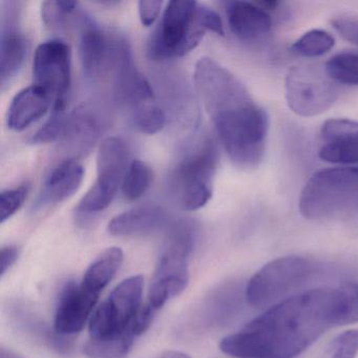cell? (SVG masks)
I'll list each match as a JSON object with an SVG mask.
<instances>
[{
	"instance_id": "1",
	"label": "cell",
	"mask_w": 358,
	"mask_h": 358,
	"mask_svg": "<svg viewBox=\"0 0 358 358\" xmlns=\"http://www.w3.org/2000/svg\"><path fill=\"white\" fill-rule=\"evenodd\" d=\"M335 327H341L338 289H312L272 306L220 348L238 358H296Z\"/></svg>"
},
{
	"instance_id": "2",
	"label": "cell",
	"mask_w": 358,
	"mask_h": 358,
	"mask_svg": "<svg viewBox=\"0 0 358 358\" xmlns=\"http://www.w3.org/2000/svg\"><path fill=\"white\" fill-rule=\"evenodd\" d=\"M194 83L217 137L234 166L255 169L263 161L269 117L247 87L211 58H201Z\"/></svg>"
},
{
	"instance_id": "3",
	"label": "cell",
	"mask_w": 358,
	"mask_h": 358,
	"mask_svg": "<svg viewBox=\"0 0 358 358\" xmlns=\"http://www.w3.org/2000/svg\"><path fill=\"white\" fill-rule=\"evenodd\" d=\"M299 209L306 220L341 224L358 234V165L314 173L301 190Z\"/></svg>"
},
{
	"instance_id": "4",
	"label": "cell",
	"mask_w": 358,
	"mask_h": 358,
	"mask_svg": "<svg viewBox=\"0 0 358 358\" xmlns=\"http://www.w3.org/2000/svg\"><path fill=\"white\" fill-rule=\"evenodd\" d=\"M207 32L196 1H169L159 28L150 36L148 53L152 59H173L196 49Z\"/></svg>"
},
{
	"instance_id": "5",
	"label": "cell",
	"mask_w": 358,
	"mask_h": 358,
	"mask_svg": "<svg viewBox=\"0 0 358 358\" xmlns=\"http://www.w3.org/2000/svg\"><path fill=\"white\" fill-rule=\"evenodd\" d=\"M317 265L308 257L287 255L264 265L247 284L246 299L255 308L272 307L311 280Z\"/></svg>"
},
{
	"instance_id": "6",
	"label": "cell",
	"mask_w": 358,
	"mask_h": 358,
	"mask_svg": "<svg viewBox=\"0 0 358 358\" xmlns=\"http://www.w3.org/2000/svg\"><path fill=\"white\" fill-rule=\"evenodd\" d=\"M217 160V148L208 140L176 165L169 177V188L180 208L198 210L209 202Z\"/></svg>"
},
{
	"instance_id": "7",
	"label": "cell",
	"mask_w": 358,
	"mask_h": 358,
	"mask_svg": "<svg viewBox=\"0 0 358 358\" xmlns=\"http://www.w3.org/2000/svg\"><path fill=\"white\" fill-rule=\"evenodd\" d=\"M129 150L121 138H106L97 154V179L77 205V213L93 215L112 204L129 169Z\"/></svg>"
},
{
	"instance_id": "8",
	"label": "cell",
	"mask_w": 358,
	"mask_h": 358,
	"mask_svg": "<svg viewBox=\"0 0 358 358\" xmlns=\"http://www.w3.org/2000/svg\"><path fill=\"white\" fill-rule=\"evenodd\" d=\"M286 100L297 116L313 117L327 112L338 99L336 83L326 71L310 64L292 66L287 73Z\"/></svg>"
},
{
	"instance_id": "9",
	"label": "cell",
	"mask_w": 358,
	"mask_h": 358,
	"mask_svg": "<svg viewBox=\"0 0 358 358\" xmlns=\"http://www.w3.org/2000/svg\"><path fill=\"white\" fill-rule=\"evenodd\" d=\"M144 280L134 275L122 280L90 320L91 338L102 339L123 334L134 328L142 307Z\"/></svg>"
},
{
	"instance_id": "10",
	"label": "cell",
	"mask_w": 358,
	"mask_h": 358,
	"mask_svg": "<svg viewBox=\"0 0 358 358\" xmlns=\"http://www.w3.org/2000/svg\"><path fill=\"white\" fill-rule=\"evenodd\" d=\"M70 45L62 39H51L38 45L33 62L34 85L49 94L54 110H64L71 87Z\"/></svg>"
},
{
	"instance_id": "11",
	"label": "cell",
	"mask_w": 358,
	"mask_h": 358,
	"mask_svg": "<svg viewBox=\"0 0 358 358\" xmlns=\"http://www.w3.org/2000/svg\"><path fill=\"white\" fill-rule=\"evenodd\" d=\"M196 243V230L188 222L171 228L164 250L159 259L152 282L182 293L189 282L188 262Z\"/></svg>"
},
{
	"instance_id": "12",
	"label": "cell",
	"mask_w": 358,
	"mask_h": 358,
	"mask_svg": "<svg viewBox=\"0 0 358 358\" xmlns=\"http://www.w3.org/2000/svg\"><path fill=\"white\" fill-rule=\"evenodd\" d=\"M80 26L81 66L87 78L96 80L113 72L127 41L120 37L108 36L87 16H83Z\"/></svg>"
},
{
	"instance_id": "13",
	"label": "cell",
	"mask_w": 358,
	"mask_h": 358,
	"mask_svg": "<svg viewBox=\"0 0 358 358\" xmlns=\"http://www.w3.org/2000/svg\"><path fill=\"white\" fill-rule=\"evenodd\" d=\"M1 8L0 83L5 87L22 70L28 55L29 43L18 28L20 3L16 1H5Z\"/></svg>"
},
{
	"instance_id": "14",
	"label": "cell",
	"mask_w": 358,
	"mask_h": 358,
	"mask_svg": "<svg viewBox=\"0 0 358 358\" xmlns=\"http://www.w3.org/2000/svg\"><path fill=\"white\" fill-rule=\"evenodd\" d=\"M99 295L85 288L83 284L68 282L62 289L56 308L54 329L59 335L80 332L97 303Z\"/></svg>"
},
{
	"instance_id": "15",
	"label": "cell",
	"mask_w": 358,
	"mask_h": 358,
	"mask_svg": "<svg viewBox=\"0 0 358 358\" xmlns=\"http://www.w3.org/2000/svg\"><path fill=\"white\" fill-rule=\"evenodd\" d=\"M85 169L76 159L62 161L50 171L34 204L35 210L53 206L74 196L83 183Z\"/></svg>"
},
{
	"instance_id": "16",
	"label": "cell",
	"mask_w": 358,
	"mask_h": 358,
	"mask_svg": "<svg viewBox=\"0 0 358 358\" xmlns=\"http://www.w3.org/2000/svg\"><path fill=\"white\" fill-rule=\"evenodd\" d=\"M226 15L234 36L245 43L261 41L271 32V16L259 3L229 1L226 3Z\"/></svg>"
},
{
	"instance_id": "17",
	"label": "cell",
	"mask_w": 358,
	"mask_h": 358,
	"mask_svg": "<svg viewBox=\"0 0 358 358\" xmlns=\"http://www.w3.org/2000/svg\"><path fill=\"white\" fill-rule=\"evenodd\" d=\"M52 98L41 87L33 85L22 90L12 100L7 124L12 131H22L43 118L51 108Z\"/></svg>"
},
{
	"instance_id": "18",
	"label": "cell",
	"mask_w": 358,
	"mask_h": 358,
	"mask_svg": "<svg viewBox=\"0 0 358 358\" xmlns=\"http://www.w3.org/2000/svg\"><path fill=\"white\" fill-rule=\"evenodd\" d=\"M166 219V213L162 208L145 205L113 217L108 224V231L117 236H142L162 227Z\"/></svg>"
},
{
	"instance_id": "19",
	"label": "cell",
	"mask_w": 358,
	"mask_h": 358,
	"mask_svg": "<svg viewBox=\"0 0 358 358\" xmlns=\"http://www.w3.org/2000/svg\"><path fill=\"white\" fill-rule=\"evenodd\" d=\"M101 129L97 115L91 108L83 106L66 116L62 140L75 152H85L97 141Z\"/></svg>"
},
{
	"instance_id": "20",
	"label": "cell",
	"mask_w": 358,
	"mask_h": 358,
	"mask_svg": "<svg viewBox=\"0 0 358 358\" xmlns=\"http://www.w3.org/2000/svg\"><path fill=\"white\" fill-rule=\"evenodd\" d=\"M123 257V251L118 247H110L102 251L87 268L81 284L89 290L100 294L118 271Z\"/></svg>"
},
{
	"instance_id": "21",
	"label": "cell",
	"mask_w": 358,
	"mask_h": 358,
	"mask_svg": "<svg viewBox=\"0 0 358 358\" xmlns=\"http://www.w3.org/2000/svg\"><path fill=\"white\" fill-rule=\"evenodd\" d=\"M138 335L135 330L108 338H90L83 348V353L89 358H124L133 348Z\"/></svg>"
},
{
	"instance_id": "22",
	"label": "cell",
	"mask_w": 358,
	"mask_h": 358,
	"mask_svg": "<svg viewBox=\"0 0 358 358\" xmlns=\"http://www.w3.org/2000/svg\"><path fill=\"white\" fill-rule=\"evenodd\" d=\"M152 179L154 173L152 169L142 161L134 160L129 163L127 175L123 180V196L129 201L138 200L150 189Z\"/></svg>"
},
{
	"instance_id": "23",
	"label": "cell",
	"mask_w": 358,
	"mask_h": 358,
	"mask_svg": "<svg viewBox=\"0 0 358 358\" xmlns=\"http://www.w3.org/2000/svg\"><path fill=\"white\" fill-rule=\"evenodd\" d=\"M334 45L335 39L330 33L315 29L297 39L291 45L290 50L293 54L301 57L314 58L328 53Z\"/></svg>"
},
{
	"instance_id": "24",
	"label": "cell",
	"mask_w": 358,
	"mask_h": 358,
	"mask_svg": "<svg viewBox=\"0 0 358 358\" xmlns=\"http://www.w3.org/2000/svg\"><path fill=\"white\" fill-rule=\"evenodd\" d=\"M327 75L336 83L358 85V53L337 54L324 64Z\"/></svg>"
},
{
	"instance_id": "25",
	"label": "cell",
	"mask_w": 358,
	"mask_h": 358,
	"mask_svg": "<svg viewBox=\"0 0 358 358\" xmlns=\"http://www.w3.org/2000/svg\"><path fill=\"white\" fill-rule=\"evenodd\" d=\"M322 161L338 165H358V137L326 143L318 152Z\"/></svg>"
},
{
	"instance_id": "26",
	"label": "cell",
	"mask_w": 358,
	"mask_h": 358,
	"mask_svg": "<svg viewBox=\"0 0 358 358\" xmlns=\"http://www.w3.org/2000/svg\"><path fill=\"white\" fill-rule=\"evenodd\" d=\"M134 125L141 133L154 135L164 129L166 116L162 108L152 102L133 110L131 114Z\"/></svg>"
},
{
	"instance_id": "27",
	"label": "cell",
	"mask_w": 358,
	"mask_h": 358,
	"mask_svg": "<svg viewBox=\"0 0 358 358\" xmlns=\"http://www.w3.org/2000/svg\"><path fill=\"white\" fill-rule=\"evenodd\" d=\"M77 1L70 0H56V1H45L41 6V17L43 24L48 28L62 29L69 22L71 16L74 15L78 10Z\"/></svg>"
},
{
	"instance_id": "28",
	"label": "cell",
	"mask_w": 358,
	"mask_h": 358,
	"mask_svg": "<svg viewBox=\"0 0 358 358\" xmlns=\"http://www.w3.org/2000/svg\"><path fill=\"white\" fill-rule=\"evenodd\" d=\"M320 135L326 143L352 139L358 137V122L349 119H331L322 124Z\"/></svg>"
},
{
	"instance_id": "29",
	"label": "cell",
	"mask_w": 358,
	"mask_h": 358,
	"mask_svg": "<svg viewBox=\"0 0 358 358\" xmlns=\"http://www.w3.org/2000/svg\"><path fill=\"white\" fill-rule=\"evenodd\" d=\"M341 299V324L358 322V282H347L338 286Z\"/></svg>"
},
{
	"instance_id": "30",
	"label": "cell",
	"mask_w": 358,
	"mask_h": 358,
	"mask_svg": "<svg viewBox=\"0 0 358 358\" xmlns=\"http://www.w3.org/2000/svg\"><path fill=\"white\" fill-rule=\"evenodd\" d=\"M66 116L64 110H53L45 124L31 138L32 143H51L62 139L64 127H66Z\"/></svg>"
},
{
	"instance_id": "31",
	"label": "cell",
	"mask_w": 358,
	"mask_h": 358,
	"mask_svg": "<svg viewBox=\"0 0 358 358\" xmlns=\"http://www.w3.org/2000/svg\"><path fill=\"white\" fill-rule=\"evenodd\" d=\"M358 354V330L352 329L339 334L329 347L324 358H356Z\"/></svg>"
},
{
	"instance_id": "32",
	"label": "cell",
	"mask_w": 358,
	"mask_h": 358,
	"mask_svg": "<svg viewBox=\"0 0 358 358\" xmlns=\"http://www.w3.org/2000/svg\"><path fill=\"white\" fill-rule=\"evenodd\" d=\"M29 188L27 185L18 186L5 190L0 194V221L5 223L10 217H13L24 205L28 194Z\"/></svg>"
},
{
	"instance_id": "33",
	"label": "cell",
	"mask_w": 358,
	"mask_h": 358,
	"mask_svg": "<svg viewBox=\"0 0 358 358\" xmlns=\"http://www.w3.org/2000/svg\"><path fill=\"white\" fill-rule=\"evenodd\" d=\"M332 24L345 41L358 45V20L338 17L333 20Z\"/></svg>"
},
{
	"instance_id": "34",
	"label": "cell",
	"mask_w": 358,
	"mask_h": 358,
	"mask_svg": "<svg viewBox=\"0 0 358 358\" xmlns=\"http://www.w3.org/2000/svg\"><path fill=\"white\" fill-rule=\"evenodd\" d=\"M163 1H139L138 3V9H139V17L141 20V24L145 27H150L156 22L157 18L159 17V14L161 13V10L163 7Z\"/></svg>"
},
{
	"instance_id": "35",
	"label": "cell",
	"mask_w": 358,
	"mask_h": 358,
	"mask_svg": "<svg viewBox=\"0 0 358 358\" xmlns=\"http://www.w3.org/2000/svg\"><path fill=\"white\" fill-rule=\"evenodd\" d=\"M18 257V249L14 246L3 247L0 251V265H1V276L5 275L10 268L14 265Z\"/></svg>"
},
{
	"instance_id": "36",
	"label": "cell",
	"mask_w": 358,
	"mask_h": 358,
	"mask_svg": "<svg viewBox=\"0 0 358 358\" xmlns=\"http://www.w3.org/2000/svg\"><path fill=\"white\" fill-rule=\"evenodd\" d=\"M159 358H190L187 354L179 351L164 352Z\"/></svg>"
},
{
	"instance_id": "37",
	"label": "cell",
	"mask_w": 358,
	"mask_h": 358,
	"mask_svg": "<svg viewBox=\"0 0 358 358\" xmlns=\"http://www.w3.org/2000/svg\"><path fill=\"white\" fill-rule=\"evenodd\" d=\"M0 358H24L22 356L18 355L15 352L11 351V350L3 349L0 350Z\"/></svg>"
}]
</instances>
